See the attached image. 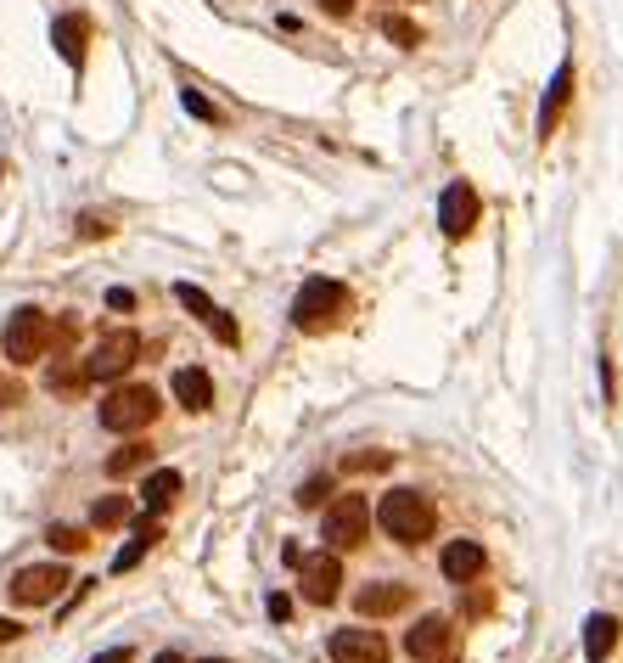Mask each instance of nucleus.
<instances>
[{"label": "nucleus", "mask_w": 623, "mask_h": 663, "mask_svg": "<svg viewBox=\"0 0 623 663\" xmlns=\"http://www.w3.org/2000/svg\"><path fill=\"white\" fill-rule=\"evenodd\" d=\"M377 529H382L394 545H421V540H432V529H438V507L427 501L421 489H388L382 501H377Z\"/></svg>", "instance_id": "1"}, {"label": "nucleus", "mask_w": 623, "mask_h": 663, "mask_svg": "<svg viewBox=\"0 0 623 663\" xmlns=\"http://www.w3.org/2000/svg\"><path fill=\"white\" fill-rule=\"evenodd\" d=\"M348 315V287L343 282H326V276H309L293 298V326L298 332H331L337 320Z\"/></svg>", "instance_id": "2"}, {"label": "nucleus", "mask_w": 623, "mask_h": 663, "mask_svg": "<svg viewBox=\"0 0 623 663\" xmlns=\"http://www.w3.org/2000/svg\"><path fill=\"white\" fill-rule=\"evenodd\" d=\"M157 388H146V382H124V388H113L108 399H102V428L108 434H141V428H152L157 422Z\"/></svg>", "instance_id": "3"}, {"label": "nucleus", "mask_w": 623, "mask_h": 663, "mask_svg": "<svg viewBox=\"0 0 623 663\" xmlns=\"http://www.w3.org/2000/svg\"><path fill=\"white\" fill-rule=\"evenodd\" d=\"M0 349H7V360H12V366H34V360H45V355H51V315H45V309H34V304L12 309Z\"/></svg>", "instance_id": "4"}, {"label": "nucleus", "mask_w": 623, "mask_h": 663, "mask_svg": "<svg viewBox=\"0 0 623 663\" xmlns=\"http://www.w3.org/2000/svg\"><path fill=\"white\" fill-rule=\"evenodd\" d=\"M366 534H371V501L366 494H337V501L326 507L320 540L331 551H354V545H366Z\"/></svg>", "instance_id": "5"}, {"label": "nucleus", "mask_w": 623, "mask_h": 663, "mask_svg": "<svg viewBox=\"0 0 623 663\" xmlns=\"http://www.w3.org/2000/svg\"><path fill=\"white\" fill-rule=\"evenodd\" d=\"M68 585H73V579H68L62 562H34V568H18V573H12L7 591H12L18 608H51Z\"/></svg>", "instance_id": "6"}, {"label": "nucleus", "mask_w": 623, "mask_h": 663, "mask_svg": "<svg viewBox=\"0 0 623 663\" xmlns=\"http://www.w3.org/2000/svg\"><path fill=\"white\" fill-rule=\"evenodd\" d=\"M456 641H461L456 619L427 613V619H416V630L405 635V652H410L416 663H456Z\"/></svg>", "instance_id": "7"}, {"label": "nucleus", "mask_w": 623, "mask_h": 663, "mask_svg": "<svg viewBox=\"0 0 623 663\" xmlns=\"http://www.w3.org/2000/svg\"><path fill=\"white\" fill-rule=\"evenodd\" d=\"M135 360H141V338L124 326V332H108V338L91 349V360H84V377H91V382H119Z\"/></svg>", "instance_id": "8"}, {"label": "nucleus", "mask_w": 623, "mask_h": 663, "mask_svg": "<svg viewBox=\"0 0 623 663\" xmlns=\"http://www.w3.org/2000/svg\"><path fill=\"white\" fill-rule=\"evenodd\" d=\"M298 585H304V602H315V608L337 602V591H343V562H337L331 551L298 557Z\"/></svg>", "instance_id": "9"}, {"label": "nucleus", "mask_w": 623, "mask_h": 663, "mask_svg": "<svg viewBox=\"0 0 623 663\" xmlns=\"http://www.w3.org/2000/svg\"><path fill=\"white\" fill-rule=\"evenodd\" d=\"M478 214H483V203H478V192L467 186V181H450L443 186V197H438V225H443V236H472V225H478Z\"/></svg>", "instance_id": "10"}, {"label": "nucleus", "mask_w": 623, "mask_h": 663, "mask_svg": "<svg viewBox=\"0 0 623 663\" xmlns=\"http://www.w3.org/2000/svg\"><path fill=\"white\" fill-rule=\"evenodd\" d=\"M326 652H331V663H388V641H382V630H366V624L337 630V635L326 641Z\"/></svg>", "instance_id": "11"}, {"label": "nucleus", "mask_w": 623, "mask_h": 663, "mask_svg": "<svg viewBox=\"0 0 623 663\" xmlns=\"http://www.w3.org/2000/svg\"><path fill=\"white\" fill-rule=\"evenodd\" d=\"M174 298H181V304H186V309H192V315H197V320H203L208 332H214V338H219L225 349H236V344H242V332H236V320H231V315H225V309H219V304H214V298H208L203 287L181 282V287H174Z\"/></svg>", "instance_id": "12"}, {"label": "nucleus", "mask_w": 623, "mask_h": 663, "mask_svg": "<svg viewBox=\"0 0 623 663\" xmlns=\"http://www.w3.org/2000/svg\"><path fill=\"white\" fill-rule=\"evenodd\" d=\"M483 568H489V551L478 540H456L450 551H443V579H450V585H472Z\"/></svg>", "instance_id": "13"}, {"label": "nucleus", "mask_w": 623, "mask_h": 663, "mask_svg": "<svg viewBox=\"0 0 623 663\" xmlns=\"http://www.w3.org/2000/svg\"><path fill=\"white\" fill-rule=\"evenodd\" d=\"M410 602V585H399V579H382V585H366L360 596H354V608H360L366 619H388V613H405Z\"/></svg>", "instance_id": "14"}, {"label": "nucleus", "mask_w": 623, "mask_h": 663, "mask_svg": "<svg viewBox=\"0 0 623 663\" xmlns=\"http://www.w3.org/2000/svg\"><path fill=\"white\" fill-rule=\"evenodd\" d=\"M51 45L62 51V62H68V68H79V62H84V45H91V23H84L79 12L57 18V23H51Z\"/></svg>", "instance_id": "15"}, {"label": "nucleus", "mask_w": 623, "mask_h": 663, "mask_svg": "<svg viewBox=\"0 0 623 663\" xmlns=\"http://www.w3.org/2000/svg\"><path fill=\"white\" fill-rule=\"evenodd\" d=\"M174 399H181L186 410H208L214 405V377L203 366H181L174 371Z\"/></svg>", "instance_id": "16"}, {"label": "nucleus", "mask_w": 623, "mask_h": 663, "mask_svg": "<svg viewBox=\"0 0 623 663\" xmlns=\"http://www.w3.org/2000/svg\"><path fill=\"white\" fill-rule=\"evenodd\" d=\"M174 494H181V472H174V467L152 472V478L141 483V507H146V518L168 512V507H174Z\"/></svg>", "instance_id": "17"}, {"label": "nucleus", "mask_w": 623, "mask_h": 663, "mask_svg": "<svg viewBox=\"0 0 623 663\" xmlns=\"http://www.w3.org/2000/svg\"><path fill=\"white\" fill-rule=\"evenodd\" d=\"M568 91H573V62H562V68H556L551 91H545V108H540V135H545V141H551V130H556V119H562V102H568Z\"/></svg>", "instance_id": "18"}, {"label": "nucleus", "mask_w": 623, "mask_h": 663, "mask_svg": "<svg viewBox=\"0 0 623 663\" xmlns=\"http://www.w3.org/2000/svg\"><path fill=\"white\" fill-rule=\"evenodd\" d=\"M612 646H617V619H612V613H595V619L584 624V652H590V663H606Z\"/></svg>", "instance_id": "19"}, {"label": "nucleus", "mask_w": 623, "mask_h": 663, "mask_svg": "<svg viewBox=\"0 0 623 663\" xmlns=\"http://www.w3.org/2000/svg\"><path fill=\"white\" fill-rule=\"evenodd\" d=\"M152 545H157V518H141V523H135V540H130V545L113 557V573H130V568H135V562H141Z\"/></svg>", "instance_id": "20"}, {"label": "nucleus", "mask_w": 623, "mask_h": 663, "mask_svg": "<svg viewBox=\"0 0 623 663\" xmlns=\"http://www.w3.org/2000/svg\"><path fill=\"white\" fill-rule=\"evenodd\" d=\"M146 461H152V445L130 439V445H119V450L108 456V478H130V472H141Z\"/></svg>", "instance_id": "21"}, {"label": "nucleus", "mask_w": 623, "mask_h": 663, "mask_svg": "<svg viewBox=\"0 0 623 663\" xmlns=\"http://www.w3.org/2000/svg\"><path fill=\"white\" fill-rule=\"evenodd\" d=\"M45 388H51V394H84V388H91V377H84L79 360H57L51 377H45Z\"/></svg>", "instance_id": "22"}, {"label": "nucleus", "mask_w": 623, "mask_h": 663, "mask_svg": "<svg viewBox=\"0 0 623 663\" xmlns=\"http://www.w3.org/2000/svg\"><path fill=\"white\" fill-rule=\"evenodd\" d=\"M91 523H96V529H119V523H130V494H102V501L91 507Z\"/></svg>", "instance_id": "23"}, {"label": "nucleus", "mask_w": 623, "mask_h": 663, "mask_svg": "<svg viewBox=\"0 0 623 663\" xmlns=\"http://www.w3.org/2000/svg\"><path fill=\"white\" fill-rule=\"evenodd\" d=\"M45 540H51V551H62V557H68V551H84V545H91V540H84L79 529H68V523H51V534H45Z\"/></svg>", "instance_id": "24"}, {"label": "nucleus", "mask_w": 623, "mask_h": 663, "mask_svg": "<svg viewBox=\"0 0 623 663\" xmlns=\"http://www.w3.org/2000/svg\"><path fill=\"white\" fill-rule=\"evenodd\" d=\"M382 34H388L394 45H405V51H410V45H421V29H416L410 18H388V23H382Z\"/></svg>", "instance_id": "25"}, {"label": "nucleus", "mask_w": 623, "mask_h": 663, "mask_svg": "<svg viewBox=\"0 0 623 663\" xmlns=\"http://www.w3.org/2000/svg\"><path fill=\"white\" fill-rule=\"evenodd\" d=\"M388 461H394V456H382V450H371V456H366V450H360V456H348V461H343V467H348V472H382V467H388Z\"/></svg>", "instance_id": "26"}, {"label": "nucleus", "mask_w": 623, "mask_h": 663, "mask_svg": "<svg viewBox=\"0 0 623 663\" xmlns=\"http://www.w3.org/2000/svg\"><path fill=\"white\" fill-rule=\"evenodd\" d=\"M326 494H331V478H309V483L298 489V507H320Z\"/></svg>", "instance_id": "27"}, {"label": "nucleus", "mask_w": 623, "mask_h": 663, "mask_svg": "<svg viewBox=\"0 0 623 663\" xmlns=\"http://www.w3.org/2000/svg\"><path fill=\"white\" fill-rule=\"evenodd\" d=\"M181 102H186V113H197V119H208V124H214V119H219V108H214V102H203V96H197V91H186V96H181Z\"/></svg>", "instance_id": "28"}, {"label": "nucleus", "mask_w": 623, "mask_h": 663, "mask_svg": "<svg viewBox=\"0 0 623 663\" xmlns=\"http://www.w3.org/2000/svg\"><path fill=\"white\" fill-rule=\"evenodd\" d=\"M79 236H108V220H102V214H84V220H79Z\"/></svg>", "instance_id": "29"}, {"label": "nucleus", "mask_w": 623, "mask_h": 663, "mask_svg": "<svg viewBox=\"0 0 623 663\" xmlns=\"http://www.w3.org/2000/svg\"><path fill=\"white\" fill-rule=\"evenodd\" d=\"M270 619H276V624H287V619H293V602H287V596H282V591H276V596H270Z\"/></svg>", "instance_id": "30"}, {"label": "nucleus", "mask_w": 623, "mask_h": 663, "mask_svg": "<svg viewBox=\"0 0 623 663\" xmlns=\"http://www.w3.org/2000/svg\"><path fill=\"white\" fill-rule=\"evenodd\" d=\"M320 12H326V18H348L354 0H320Z\"/></svg>", "instance_id": "31"}, {"label": "nucleus", "mask_w": 623, "mask_h": 663, "mask_svg": "<svg viewBox=\"0 0 623 663\" xmlns=\"http://www.w3.org/2000/svg\"><path fill=\"white\" fill-rule=\"evenodd\" d=\"M108 304H113V309H135V293H130V287H113Z\"/></svg>", "instance_id": "32"}, {"label": "nucleus", "mask_w": 623, "mask_h": 663, "mask_svg": "<svg viewBox=\"0 0 623 663\" xmlns=\"http://www.w3.org/2000/svg\"><path fill=\"white\" fill-rule=\"evenodd\" d=\"M130 657H135L130 646H113V652H102V657H91V663H130Z\"/></svg>", "instance_id": "33"}, {"label": "nucleus", "mask_w": 623, "mask_h": 663, "mask_svg": "<svg viewBox=\"0 0 623 663\" xmlns=\"http://www.w3.org/2000/svg\"><path fill=\"white\" fill-rule=\"evenodd\" d=\"M18 635H23V624H18V619H0V641H18Z\"/></svg>", "instance_id": "34"}, {"label": "nucleus", "mask_w": 623, "mask_h": 663, "mask_svg": "<svg viewBox=\"0 0 623 663\" xmlns=\"http://www.w3.org/2000/svg\"><path fill=\"white\" fill-rule=\"evenodd\" d=\"M157 663H181V652H163V657H157Z\"/></svg>", "instance_id": "35"}, {"label": "nucleus", "mask_w": 623, "mask_h": 663, "mask_svg": "<svg viewBox=\"0 0 623 663\" xmlns=\"http://www.w3.org/2000/svg\"><path fill=\"white\" fill-rule=\"evenodd\" d=\"M203 663H225V657H203Z\"/></svg>", "instance_id": "36"}]
</instances>
